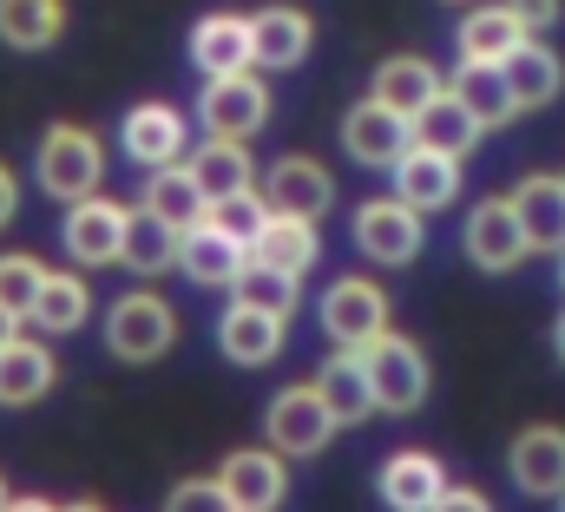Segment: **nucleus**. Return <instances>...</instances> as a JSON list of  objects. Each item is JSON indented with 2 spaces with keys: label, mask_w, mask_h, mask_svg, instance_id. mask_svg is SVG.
<instances>
[{
  "label": "nucleus",
  "mask_w": 565,
  "mask_h": 512,
  "mask_svg": "<svg viewBox=\"0 0 565 512\" xmlns=\"http://www.w3.org/2000/svg\"><path fill=\"white\" fill-rule=\"evenodd\" d=\"M507 473L526 500H559L565 493V427H520L507 447Z\"/></svg>",
  "instance_id": "f8f14e48"
},
{
  "label": "nucleus",
  "mask_w": 565,
  "mask_h": 512,
  "mask_svg": "<svg viewBox=\"0 0 565 512\" xmlns=\"http://www.w3.org/2000/svg\"><path fill=\"white\" fill-rule=\"evenodd\" d=\"M191 66H198L204 79H224V73L257 66L250 20H244V13H204V20L191 26Z\"/></svg>",
  "instance_id": "a211bd4d"
},
{
  "label": "nucleus",
  "mask_w": 565,
  "mask_h": 512,
  "mask_svg": "<svg viewBox=\"0 0 565 512\" xmlns=\"http://www.w3.org/2000/svg\"><path fill=\"white\" fill-rule=\"evenodd\" d=\"M440 506H454V512H487V493H473V487H447V493H440Z\"/></svg>",
  "instance_id": "ea45409f"
},
{
  "label": "nucleus",
  "mask_w": 565,
  "mask_h": 512,
  "mask_svg": "<svg viewBox=\"0 0 565 512\" xmlns=\"http://www.w3.org/2000/svg\"><path fill=\"white\" fill-rule=\"evenodd\" d=\"M53 382H60V362L46 342H33V335L0 342V407H33V401H46Z\"/></svg>",
  "instance_id": "5701e85b"
},
{
  "label": "nucleus",
  "mask_w": 565,
  "mask_h": 512,
  "mask_svg": "<svg viewBox=\"0 0 565 512\" xmlns=\"http://www.w3.org/2000/svg\"><path fill=\"white\" fill-rule=\"evenodd\" d=\"M559 289H565V244H559Z\"/></svg>",
  "instance_id": "c03bdc74"
},
{
  "label": "nucleus",
  "mask_w": 565,
  "mask_h": 512,
  "mask_svg": "<svg viewBox=\"0 0 565 512\" xmlns=\"http://www.w3.org/2000/svg\"><path fill=\"white\" fill-rule=\"evenodd\" d=\"M264 204L270 211H289V217H322L335 204V178L316 158H277L264 171Z\"/></svg>",
  "instance_id": "f3484780"
},
{
  "label": "nucleus",
  "mask_w": 565,
  "mask_h": 512,
  "mask_svg": "<svg viewBox=\"0 0 565 512\" xmlns=\"http://www.w3.org/2000/svg\"><path fill=\"white\" fill-rule=\"evenodd\" d=\"M20 322H26V316H13V309L0 302V342H13V335H20Z\"/></svg>",
  "instance_id": "79ce46f5"
},
{
  "label": "nucleus",
  "mask_w": 565,
  "mask_h": 512,
  "mask_svg": "<svg viewBox=\"0 0 565 512\" xmlns=\"http://www.w3.org/2000/svg\"><path fill=\"white\" fill-rule=\"evenodd\" d=\"M349 237H355V250L369 256V263H388V269L415 263L422 244H427L422 211H415L408 198H375V204H362L355 224H349Z\"/></svg>",
  "instance_id": "6e6552de"
},
{
  "label": "nucleus",
  "mask_w": 565,
  "mask_h": 512,
  "mask_svg": "<svg viewBox=\"0 0 565 512\" xmlns=\"http://www.w3.org/2000/svg\"><path fill=\"white\" fill-rule=\"evenodd\" d=\"M66 33V0H0V40L13 53H46Z\"/></svg>",
  "instance_id": "473e14b6"
},
{
  "label": "nucleus",
  "mask_w": 565,
  "mask_h": 512,
  "mask_svg": "<svg viewBox=\"0 0 565 512\" xmlns=\"http://www.w3.org/2000/svg\"><path fill=\"white\" fill-rule=\"evenodd\" d=\"M507 86H513V99H520V113H540V106H553L565 93V60L540 40V33H526L513 53H507Z\"/></svg>",
  "instance_id": "412c9836"
},
{
  "label": "nucleus",
  "mask_w": 565,
  "mask_h": 512,
  "mask_svg": "<svg viewBox=\"0 0 565 512\" xmlns=\"http://www.w3.org/2000/svg\"><path fill=\"white\" fill-rule=\"evenodd\" d=\"M447 86H454V93H460V106L480 119V131H500V126H513V119H520V99H513V86H507V73H500V66L460 60Z\"/></svg>",
  "instance_id": "b1692460"
},
{
  "label": "nucleus",
  "mask_w": 565,
  "mask_h": 512,
  "mask_svg": "<svg viewBox=\"0 0 565 512\" xmlns=\"http://www.w3.org/2000/svg\"><path fill=\"white\" fill-rule=\"evenodd\" d=\"M7 500H13V493H7V487H0V506H7Z\"/></svg>",
  "instance_id": "a18cd8bd"
},
{
  "label": "nucleus",
  "mask_w": 565,
  "mask_h": 512,
  "mask_svg": "<svg viewBox=\"0 0 565 512\" xmlns=\"http://www.w3.org/2000/svg\"><path fill=\"white\" fill-rule=\"evenodd\" d=\"M13 211H20V184H13V171L0 164V231L13 224Z\"/></svg>",
  "instance_id": "a19ab883"
},
{
  "label": "nucleus",
  "mask_w": 565,
  "mask_h": 512,
  "mask_svg": "<svg viewBox=\"0 0 565 512\" xmlns=\"http://www.w3.org/2000/svg\"><path fill=\"white\" fill-rule=\"evenodd\" d=\"M415 126V145H434V151H454V158H467L473 145H480V119L460 106V93L454 86H440L434 99H427L422 113L408 119Z\"/></svg>",
  "instance_id": "2f4dec72"
},
{
  "label": "nucleus",
  "mask_w": 565,
  "mask_h": 512,
  "mask_svg": "<svg viewBox=\"0 0 565 512\" xmlns=\"http://www.w3.org/2000/svg\"><path fill=\"white\" fill-rule=\"evenodd\" d=\"M388 178H395V198H408L422 217L427 211H447L460 198V158L454 151H434V145H408Z\"/></svg>",
  "instance_id": "ddd939ff"
},
{
  "label": "nucleus",
  "mask_w": 565,
  "mask_h": 512,
  "mask_svg": "<svg viewBox=\"0 0 565 512\" xmlns=\"http://www.w3.org/2000/svg\"><path fill=\"white\" fill-rule=\"evenodd\" d=\"M440 86H447V79L427 66L422 53H395V60H382V66H375V79H369V93H375L382 106H395L402 119H415Z\"/></svg>",
  "instance_id": "c756f323"
},
{
  "label": "nucleus",
  "mask_w": 565,
  "mask_h": 512,
  "mask_svg": "<svg viewBox=\"0 0 565 512\" xmlns=\"http://www.w3.org/2000/svg\"><path fill=\"white\" fill-rule=\"evenodd\" d=\"M217 487H224V506L231 512H270L289 493V467H282L277 447H237L217 467Z\"/></svg>",
  "instance_id": "9b49d317"
},
{
  "label": "nucleus",
  "mask_w": 565,
  "mask_h": 512,
  "mask_svg": "<svg viewBox=\"0 0 565 512\" xmlns=\"http://www.w3.org/2000/svg\"><path fill=\"white\" fill-rule=\"evenodd\" d=\"M244 263H250V244L231 237L224 224H198V231L178 237V269H184L198 289H231Z\"/></svg>",
  "instance_id": "4468645a"
},
{
  "label": "nucleus",
  "mask_w": 565,
  "mask_h": 512,
  "mask_svg": "<svg viewBox=\"0 0 565 512\" xmlns=\"http://www.w3.org/2000/svg\"><path fill=\"white\" fill-rule=\"evenodd\" d=\"M106 349L119 355V362H164L171 349H178V309L158 296V289H132V296H119L113 302V316H106Z\"/></svg>",
  "instance_id": "f257e3e1"
},
{
  "label": "nucleus",
  "mask_w": 565,
  "mask_h": 512,
  "mask_svg": "<svg viewBox=\"0 0 565 512\" xmlns=\"http://www.w3.org/2000/svg\"><path fill=\"white\" fill-rule=\"evenodd\" d=\"M198 119H204V131H217V138H257V131L270 126V86L257 79V66L224 73V79H204Z\"/></svg>",
  "instance_id": "423d86ee"
},
{
  "label": "nucleus",
  "mask_w": 565,
  "mask_h": 512,
  "mask_svg": "<svg viewBox=\"0 0 565 512\" xmlns=\"http://www.w3.org/2000/svg\"><path fill=\"white\" fill-rule=\"evenodd\" d=\"M86 316H93L86 276H79V269H46V282H40V296H33V309H26V322L46 329V335H73V329H86Z\"/></svg>",
  "instance_id": "bb28decb"
},
{
  "label": "nucleus",
  "mask_w": 565,
  "mask_h": 512,
  "mask_svg": "<svg viewBox=\"0 0 565 512\" xmlns=\"http://www.w3.org/2000/svg\"><path fill=\"white\" fill-rule=\"evenodd\" d=\"M250 256L277 263V269H289V276H309V269H316V256H322L316 217H289V211H270V217H264V231L250 237Z\"/></svg>",
  "instance_id": "cd10ccee"
},
{
  "label": "nucleus",
  "mask_w": 565,
  "mask_h": 512,
  "mask_svg": "<svg viewBox=\"0 0 565 512\" xmlns=\"http://www.w3.org/2000/svg\"><path fill=\"white\" fill-rule=\"evenodd\" d=\"M316 387H322V401L335 407V420H342V427H355V420H369V414H375V382H369L362 349L329 355V362H322V375H316Z\"/></svg>",
  "instance_id": "7c9ffc66"
},
{
  "label": "nucleus",
  "mask_w": 565,
  "mask_h": 512,
  "mask_svg": "<svg viewBox=\"0 0 565 512\" xmlns=\"http://www.w3.org/2000/svg\"><path fill=\"white\" fill-rule=\"evenodd\" d=\"M408 145H415V126H408L395 106H382L375 93L342 113V151H349L362 171H395V158H402Z\"/></svg>",
  "instance_id": "9d476101"
},
{
  "label": "nucleus",
  "mask_w": 565,
  "mask_h": 512,
  "mask_svg": "<svg viewBox=\"0 0 565 512\" xmlns=\"http://www.w3.org/2000/svg\"><path fill=\"white\" fill-rule=\"evenodd\" d=\"M178 237L184 231H171L164 217H151V211H132V224H126V250H119V263L132 269V276H164V269H178Z\"/></svg>",
  "instance_id": "72a5a7b5"
},
{
  "label": "nucleus",
  "mask_w": 565,
  "mask_h": 512,
  "mask_svg": "<svg viewBox=\"0 0 565 512\" xmlns=\"http://www.w3.org/2000/svg\"><path fill=\"white\" fill-rule=\"evenodd\" d=\"M250 46H257L264 73H296L316 46V26L302 7H264V13H250Z\"/></svg>",
  "instance_id": "aec40b11"
},
{
  "label": "nucleus",
  "mask_w": 565,
  "mask_h": 512,
  "mask_svg": "<svg viewBox=\"0 0 565 512\" xmlns=\"http://www.w3.org/2000/svg\"><path fill=\"white\" fill-rule=\"evenodd\" d=\"M335 407L322 401V387L316 382H296V387H282L277 401L264 407V440L277 447L282 460H316L329 440H335Z\"/></svg>",
  "instance_id": "7ed1b4c3"
},
{
  "label": "nucleus",
  "mask_w": 565,
  "mask_h": 512,
  "mask_svg": "<svg viewBox=\"0 0 565 512\" xmlns=\"http://www.w3.org/2000/svg\"><path fill=\"white\" fill-rule=\"evenodd\" d=\"M296 282H302V276H289V269H277V263L250 256V263L237 269L231 296H237V302H257V309H277V316H289V309H296Z\"/></svg>",
  "instance_id": "f704fd0d"
},
{
  "label": "nucleus",
  "mask_w": 565,
  "mask_h": 512,
  "mask_svg": "<svg viewBox=\"0 0 565 512\" xmlns=\"http://www.w3.org/2000/svg\"><path fill=\"white\" fill-rule=\"evenodd\" d=\"M33 178H40L46 198L73 204V198L99 191V178H106V151H99V138H93L86 126H46L40 151H33Z\"/></svg>",
  "instance_id": "f03ea898"
},
{
  "label": "nucleus",
  "mask_w": 565,
  "mask_h": 512,
  "mask_svg": "<svg viewBox=\"0 0 565 512\" xmlns=\"http://www.w3.org/2000/svg\"><path fill=\"white\" fill-rule=\"evenodd\" d=\"M171 512H184V506H224V487L217 480H184V487H171V500H164Z\"/></svg>",
  "instance_id": "58836bf2"
},
{
  "label": "nucleus",
  "mask_w": 565,
  "mask_h": 512,
  "mask_svg": "<svg viewBox=\"0 0 565 512\" xmlns=\"http://www.w3.org/2000/svg\"><path fill=\"white\" fill-rule=\"evenodd\" d=\"M507 7H513V20H520L526 33H553L559 13H565V0H507Z\"/></svg>",
  "instance_id": "4c0bfd02"
},
{
  "label": "nucleus",
  "mask_w": 565,
  "mask_h": 512,
  "mask_svg": "<svg viewBox=\"0 0 565 512\" xmlns=\"http://www.w3.org/2000/svg\"><path fill=\"white\" fill-rule=\"evenodd\" d=\"M388 329V289L369 276H335L322 289V335L335 349H369Z\"/></svg>",
  "instance_id": "39448f33"
},
{
  "label": "nucleus",
  "mask_w": 565,
  "mask_h": 512,
  "mask_svg": "<svg viewBox=\"0 0 565 512\" xmlns=\"http://www.w3.org/2000/svg\"><path fill=\"white\" fill-rule=\"evenodd\" d=\"M553 355L565 362V309H559V322H553Z\"/></svg>",
  "instance_id": "37998d69"
},
{
  "label": "nucleus",
  "mask_w": 565,
  "mask_h": 512,
  "mask_svg": "<svg viewBox=\"0 0 565 512\" xmlns=\"http://www.w3.org/2000/svg\"><path fill=\"white\" fill-rule=\"evenodd\" d=\"M40 282H46V263H40V256H26V250L0 256V302H7L13 316H26V309H33Z\"/></svg>",
  "instance_id": "c9c22d12"
},
{
  "label": "nucleus",
  "mask_w": 565,
  "mask_h": 512,
  "mask_svg": "<svg viewBox=\"0 0 565 512\" xmlns=\"http://www.w3.org/2000/svg\"><path fill=\"white\" fill-rule=\"evenodd\" d=\"M454 7H473V0H454Z\"/></svg>",
  "instance_id": "49530a36"
},
{
  "label": "nucleus",
  "mask_w": 565,
  "mask_h": 512,
  "mask_svg": "<svg viewBox=\"0 0 565 512\" xmlns=\"http://www.w3.org/2000/svg\"><path fill=\"white\" fill-rule=\"evenodd\" d=\"M264 217H270V204H264L257 191H237V198H217V204H211V224H224V231L244 237V244L264 231Z\"/></svg>",
  "instance_id": "e433bc0d"
},
{
  "label": "nucleus",
  "mask_w": 565,
  "mask_h": 512,
  "mask_svg": "<svg viewBox=\"0 0 565 512\" xmlns=\"http://www.w3.org/2000/svg\"><path fill=\"white\" fill-rule=\"evenodd\" d=\"M375 493H382L395 512H427V506H440V493H447V473H440V460H434V454L408 447V454H388V460H382V480H375Z\"/></svg>",
  "instance_id": "4be33fe9"
},
{
  "label": "nucleus",
  "mask_w": 565,
  "mask_h": 512,
  "mask_svg": "<svg viewBox=\"0 0 565 512\" xmlns=\"http://www.w3.org/2000/svg\"><path fill=\"white\" fill-rule=\"evenodd\" d=\"M362 362H369V382H375V414H415L427 401V387H434V369H427V355H422L415 335L382 329V335L362 349Z\"/></svg>",
  "instance_id": "20e7f679"
},
{
  "label": "nucleus",
  "mask_w": 565,
  "mask_h": 512,
  "mask_svg": "<svg viewBox=\"0 0 565 512\" xmlns=\"http://www.w3.org/2000/svg\"><path fill=\"white\" fill-rule=\"evenodd\" d=\"M191 178L204 184V198L217 204V198H237V191H257V171H250V151H244V138H217L211 131V145H191Z\"/></svg>",
  "instance_id": "a878e982"
},
{
  "label": "nucleus",
  "mask_w": 565,
  "mask_h": 512,
  "mask_svg": "<svg viewBox=\"0 0 565 512\" xmlns=\"http://www.w3.org/2000/svg\"><path fill=\"white\" fill-rule=\"evenodd\" d=\"M126 224H132L126 204L86 191V198L66 204V231H60V244H66V256H73L79 269H106V263H119V250H126Z\"/></svg>",
  "instance_id": "1a4fd4ad"
},
{
  "label": "nucleus",
  "mask_w": 565,
  "mask_h": 512,
  "mask_svg": "<svg viewBox=\"0 0 565 512\" xmlns=\"http://www.w3.org/2000/svg\"><path fill=\"white\" fill-rule=\"evenodd\" d=\"M119 145H126L132 164L158 171V164H178L191 151V131H184V113L178 106H132L126 126H119Z\"/></svg>",
  "instance_id": "dca6fc26"
},
{
  "label": "nucleus",
  "mask_w": 565,
  "mask_h": 512,
  "mask_svg": "<svg viewBox=\"0 0 565 512\" xmlns=\"http://www.w3.org/2000/svg\"><path fill=\"white\" fill-rule=\"evenodd\" d=\"M282 322L277 309H257V302H231L224 322H217V349L237 362V369H270L282 355Z\"/></svg>",
  "instance_id": "2eb2a0df"
},
{
  "label": "nucleus",
  "mask_w": 565,
  "mask_h": 512,
  "mask_svg": "<svg viewBox=\"0 0 565 512\" xmlns=\"http://www.w3.org/2000/svg\"><path fill=\"white\" fill-rule=\"evenodd\" d=\"M460 250H467L473 269H487V276L520 269V263L533 256V237H526L513 198H487V204H473V217H467V231H460Z\"/></svg>",
  "instance_id": "0eeeda50"
},
{
  "label": "nucleus",
  "mask_w": 565,
  "mask_h": 512,
  "mask_svg": "<svg viewBox=\"0 0 565 512\" xmlns=\"http://www.w3.org/2000/svg\"><path fill=\"white\" fill-rule=\"evenodd\" d=\"M513 211H520V224H526L533 250H559V244H565V178H553V171L520 178Z\"/></svg>",
  "instance_id": "c85d7f7f"
},
{
  "label": "nucleus",
  "mask_w": 565,
  "mask_h": 512,
  "mask_svg": "<svg viewBox=\"0 0 565 512\" xmlns=\"http://www.w3.org/2000/svg\"><path fill=\"white\" fill-rule=\"evenodd\" d=\"M526 40V26L513 20V7H467V20L454 26V46L460 60H480V66H507V53Z\"/></svg>",
  "instance_id": "393cba45"
},
{
  "label": "nucleus",
  "mask_w": 565,
  "mask_h": 512,
  "mask_svg": "<svg viewBox=\"0 0 565 512\" xmlns=\"http://www.w3.org/2000/svg\"><path fill=\"white\" fill-rule=\"evenodd\" d=\"M559 500H565V493H559Z\"/></svg>",
  "instance_id": "de8ad7c7"
},
{
  "label": "nucleus",
  "mask_w": 565,
  "mask_h": 512,
  "mask_svg": "<svg viewBox=\"0 0 565 512\" xmlns=\"http://www.w3.org/2000/svg\"><path fill=\"white\" fill-rule=\"evenodd\" d=\"M139 204L151 211V217H164L171 231H198V224H211V198H204V184L191 178V164H184V158H178V164L145 171Z\"/></svg>",
  "instance_id": "6ab92c4d"
}]
</instances>
